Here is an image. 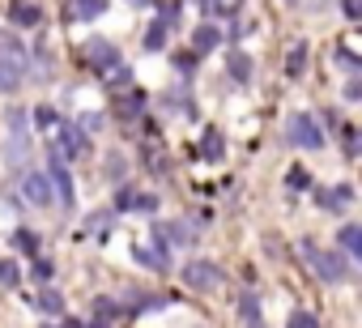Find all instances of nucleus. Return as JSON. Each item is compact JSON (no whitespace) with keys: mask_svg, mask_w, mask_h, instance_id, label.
<instances>
[{"mask_svg":"<svg viewBox=\"0 0 362 328\" xmlns=\"http://www.w3.org/2000/svg\"><path fill=\"white\" fill-rule=\"evenodd\" d=\"M303 252H307L311 273H315L324 286H341V281L349 277V260H345V252H324V247H315L311 239L303 243Z\"/></svg>","mask_w":362,"mask_h":328,"instance_id":"1","label":"nucleus"},{"mask_svg":"<svg viewBox=\"0 0 362 328\" xmlns=\"http://www.w3.org/2000/svg\"><path fill=\"white\" fill-rule=\"evenodd\" d=\"M286 141H290V149H324V128L315 124V115L294 111L286 119Z\"/></svg>","mask_w":362,"mask_h":328,"instance_id":"2","label":"nucleus"},{"mask_svg":"<svg viewBox=\"0 0 362 328\" xmlns=\"http://www.w3.org/2000/svg\"><path fill=\"white\" fill-rule=\"evenodd\" d=\"M47 175H52L56 201H60L64 209H73V201H77V188H73V175H69V162H64L60 145H52V149H47Z\"/></svg>","mask_w":362,"mask_h":328,"instance_id":"3","label":"nucleus"},{"mask_svg":"<svg viewBox=\"0 0 362 328\" xmlns=\"http://www.w3.org/2000/svg\"><path fill=\"white\" fill-rule=\"evenodd\" d=\"M179 277H184V286L197 290V294H209V290L222 286V269L214 260H188L184 269H179Z\"/></svg>","mask_w":362,"mask_h":328,"instance_id":"4","label":"nucleus"},{"mask_svg":"<svg viewBox=\"0 0 362 328\" xmlns=\"http://www.w3.org/2000/svg\"><path fill=\"white\" fill-rule=\"evenodd\" d=\"M86 64H90L94 73H115V69H124V64H119V47H115L111 39H90V43H86Z\"/></svg>","mask_w":362,"mask_h":328,"instance_id":"5","label":"nucleus"},{"mask_svg":"<svg viewBox=\"0 0 362 328\" xmlns=\"http://www.w3.org/2000/svg\"><path fill=\"white\" fill-rule=\"evenodd\" d=\"M22 192H26V201L39 205V209H52V201H56L52 175H43V171H26V175H22Z\"/></svg>","mask_w":362,"mask_h":328,"instance_id":"6","label":"nucleus"},{"mask_svg":"<svg viewBox=\"0 0 362 328\" xmlns=\"http://www.w3.org/2000/svg\"><path fill=\"white\" fill-rule=\"evenodd\" d=\"M60 153H64V162L86 158L90 153V132L81 124H60Z\"/></svg>","mask_w":362,"mask_h":328,"instance_id":"7","label":"nucleus"},{"mask_svg":"<svg viewBox=\"0 0 362 328\" xmlns=\"http://www.w3.org/2000/svg\"><path fill=\"white\" fill-rule=\"evenodd\" d=\"M132 252H136V260H141L145 269H153V273H166V269H170V256H166V239H162L158 230H153V247H145V243H141V247H132Z\"/></svg>","mask_w":362,"mask_h":328,"instance_id":"8","label":"nucleus"},{"mask_svg":"<svg viewBox=\"0 0 362 328\" xmlns=\"http://www.w3.org/2000/svg\"><path fill=\"white\" fill-rule=\"evenodd\" d=\"M22 81H26V64H22V60H9V56H0V94H13Z\"/></svg>","mask_w":362,"mask_h":328,"instance_id":"9","label":"nucleus"},{"mask_svg":"<svg viewBox=\"0 0 362 328\" xmlns=\"http://www.w3.org/2000/svg\"><path fill=\"white\" fill-rule=\"evenodd\" d=\"M214 47H222V30H218L214 22H201V26L192 30V52H197V56H209Z\"/></svg>","mask_w":362,"mask_h":328,"instance_id":"10","label":"nucleus"},{"mask_svg":"<svg viewBox=\"0 0 362 328\" xmlns=\"http://www.w3.org/2000/svg\"><path fill=\"white\" fill-rule=\"evenodd\" d=\"M337 243H341V252H345V256L362 260V222H349V226H341Z\"/></svg>","mask_w":362,"mask_h":328,"instance_id":"11","label":"nucleus"},{"mask_svg":"<svg viewBox=\"0 0 362 328\" xmlns=\"http://www.w3.org/2000/svg\"><path fill=\"white\" fill-rule=\"evenodd\" d=\"M226 73H230V81H252V56L247 52H230L226 56Z\"/></svg>","mask_w":362,"mask_h":328,"instance_id":"12","label":"nucleus"},{"mask_svg":"<svg viewBox=\"0 0 362 328\" xmlns=\"http://www.w3.org/2000/svg\"><path fill=\"white\" fill-rule=\"evenodd\" d=\"M222 153H226V136H222L218 128H205V141H201V158H205V162H222Z\"/></svg>","mask_w":362,"mask_h":328,"instance_id":"13","label":"nucleus"},{"mask_svg":"<svg viewBox=\"0 0 362 328\" xmlns=\"http://www.w3.org/2000/svg\"><path fill=\"white\" fill-rule=\"evenodd\" d=\"M9 22H13L18 30H30V26H39V22H43V13H39L35 5H18V0H13V9H9Z\"/></svg>","mask_w":362,"mask_h":328,"instance_id":"14","label":"nucleus"},{"mask_svg":"<svg viewBox=\"0 0 362 328\" xmlns=\"http://www.w3.org/2000/svg\"><path fill=\"white\" fill-rule=\"evenodd\" d=\"M9 243H13L22 256H39V247H43V239H39L35 230H26V226H18V230L9 235Z\"/></svg>","mask_w":362,"mask_h":328,"instance_id":"15","label":"nucleus"},{"mask_svg":"<svg viewBox=\"0 0 362 328\" xmlns=\"http://www.w3.org/2000/svg\"><path fill=\"white\" fill-rule=\"evenodd\" d=\"M239 315H243V324H247V328H260V298H256L252 290H243V294H239Z\"/></svg>","mask_w":362,"mask_h":328,"instance_id":"16","label":"nucleus"},{"mask_svg":"<svg viewBox=\"0 0 362 328\" xmlns=\"http://www.w3.org/2000/svg\"><path fill=\"white\" fill-rule=\"evenodd\" d=\"M286 73H290V81H298V77L307 73V43H294V47H290V56H286Z\"/></svg>","mask_w":362,"mask_h":328,"instance_id":"17","label":"nucleus"},{"mask_svg":"<svg viewBox=\"0 0 362 328\" xmlns=\"http://www.w3.org/2000/svg\"><path fill=\"white\" fill-rule=\"evenodd\" d=\"M0 56H9V60H22V64H26V43H22L18 35L5 30V35H0Z\"/></svg>","mask_w":362,"mask_h":328,"instance_id":"18","label":"nucleus"},{"mask_svg":"<svg viewBox=\"0 0 362 328\" xmlns=\"http://www.w3.org/2000/svg\"><path fill=\"white\" fill-rule=\"evenodd\" d=\"M243 9V0H205V13L209 18H235Z\"/></svg>","mask_w":362,"mask_h":328,"instance_id":"19","label":"nucleus"},{"mask_svg":"<svg viewBox=\"0 0 362 328\" xmlns=\"http://www.w3.org/2000/svg\"><path fill=\"white\" fill-rule=\"evenodd\" d=\"M349 197H354V192H349L345 184H341V188H332V192H315V201H320V209H341V205H345Z\"/></svg>","mask_w":362,"mask_h":328,"instance_id":"20","label":"nucleus"},{"mask_svg":"<svg viewBox=\"0 0 362 328\" xmlns=\"http://www.w3.org/2000/svg\"><path fill=\"white\" fill-rule=\"evenodd\" d=\"M39 307H43V311H47V315H56V320H60V315H64V294H60V290H52V286H47V290H43V294H39Z\"/></svg>","mask_w":362,"mask_h":328,"instance_id":"21","label":"nucleus"},{"mask_svg":"<svg viewBox=\"0 0 362 328\" xmlns=\"http://www.w3.org/2000/svg\"><path fill=\"white\" fill-rule=\"evenodd\" d=\"M166 26H170V22H153V26L145 30V52H162V47H166Z\"/></svg>","mask_w":362,"mask_h":328,"instance_id":"22","label":"nucleus"},{"mask_svg":"<svg viewBox=\"0 0 362 328\" xmlns=\"http://www.w3.org/2000/svg\"><path fill=\"white\" fill-rule=\"evenodd\" d=\"M103 13H107V0H77V18L81 22H94Z\"/></svg>","mask_w":362,"mask_h":328,"instance_id":"23","label":"nucleus"},{"mask_svg":"<svg viewBox=\"0 0 362 328\" xmlns=\"http://www.w3.org/2000/svg\"><path fill=\"white\" fill-rule=\"evenodd\" d=\"M30 115H35V124H39V128H60V111H56V107H47V102H43V107H35Z\"/></svg>","mask_w":362,"mask_h":328,"instance_id":"24","label":"nucleus"},{"mask_svg":"<svg viewBox=\"0 0 362 328\" xmlns=\"http://www.w3.org/2000/svg\"><path fill=\"white\" fill-rule=\"evenodd\" d=\"M26 115H30V111H22V107H9V111H5V124H9V132H18V136H22V132H26V124H30Z\"/></svg>","mask_w":362,"mask_h":328,"instance_id":"25","label":"nucleus"},{"mask_svg":"<svg viewBox=\"0 0 362 328\" xmlns=\"http://www.w3.org/2000/svg\"><path fill=\"white\" fill-rule=\"evenodd\" d=\"M286 188H290V192H307V188H311V175H307L303 167H290V175H286Z\"/></svg>","mask_w":362,"mask_h":328,"instance_id":"26","label":"nucleus"},{"mask_svg":"<svg viewBox=\"0 0 362 328\" xmlns=\"http://www.w3.org/2000/svg\"><path fill=\"white\" fill-rule=\"evenodd\" d=\"M141 107H145V98H141V94H124V98H119V115H124V119H136V111H141Z\"/></svg>","mask_w":362,"mask_h":328,"instance_id":"27","label":"nucleus"},{"mask_svg":"<svg viewBox=\"0 0 362 328\" xmlns=\"http://www.w3.org/2000/svg\"><path fill=\"white\" fill-rule=\"evenodd\" d=\"M94 315H98L103 324H111V320H119V303H111V298H98V303H94Z\"/></svg>","mask_w":362,"mask_h":328,"instance_id":"28","label":"nucleus"},{"mask_svg":"<svg viewBox=\"0 0 362 328\" xmlns=\"http://www.w3.org/2000/svg\"><path fill=\"white\" fill-rule=\"evenodd\" d=\"M345 153L362 158V128H345Z\"/></svg>","mask_w":362,"mask_h":328,"instance_id":"29","label":"nucleus"},{"mask_svg":"<svg viewBox=\"0 0 362 328\" xmlns=\"http://www.w3.org/2000/svg\"><path fill=\"white\" fill-rule=\"evenodd\" d=\"M22 281V269L13 260H0V286H18Z\"/></svg>","mask_w":362,"mask_h":328,"instance_id":"30","label":"nucleus"},{"mask_svg":"<svg viewBox=\"0 0 362 328\" xmlns=\"http://www.w3.org/2000/svg\"><path fill=\"white\" fill-rule=\"evenodd\" d=\"M286 328H320V320H315L311 311H294V315L286 320Z\"/></svg>","mask_w":362,"mask_h":328,"instance_id":"31","label":"nucleus"},{"mask_svg":"<svg viewBox=\"0 0 362 328\" xmlns=\"http://www.w3.org/2000/svg\"><path fill=\"white\" fill-rule=\"evenodd\" d=\"M111 86L128 94V90H132V69H128V64H124V69H115V73H111Z\"/></svg>","mask_w":362,"mask_h":328,"instance_id":"32","label":"nucleus"},{"mask_svg":"<svg viewBox=\"0 0 362 328\" xmlns=\"http://www.w3.org/2000/svg\"><path fill=\"white\" fill-rule=\"evenodd\" d=\"M132 205H136V188H132V184H124V188L115 192V209H132Z\"/></svg>","mask_w":362,"mask_h":328,"instance_id":"33","label":"nucleus"},{"mask_svg":"<svg viewBox=\"0 0 362 328\" xmlns=\"http://www.w3.org/2000/svg\"><path fill=\"white\" fill-rule=\"evenodd\" d=\"M35 277H39V281H52V277H56V264H52L47 256H35Z\"/></svg>","mask_w":362,"mask_h":328,"instance_id":"34","label":"nucleus"},{"mask_svg":"<svg viewBox=\"0 0 362 328\" xmlns=\"http://www.w3.org/2000/svg\"><path fill=\"white\" fill-rule=\"evenodd\" d=\"M132 209H141V213H158V197H149V192H136V205Z\"/></svg>","mask_w":362,"mask_h":328,"instance_id":"35","label":"nucleus"},{"mask_svg":"<svg viewBox=\"0 0 362 328\" xmlns=\"http://www.w3.org/2000/svg\"><path fill=\"white\" fill-rule=\"evenodd\" d=\"M341 9H345V18H349V22H362V0H345Z\"/></svg>","mask_w":362,"mask_h":328,"instance_id":"36","label":"nucleus"},{"mask_svg":"<svg viewBox=\"0 0 362 328\" xmlns=\"http://www.w3.org/2000/svg\"><path fill=\"white\" fill-rule=\"evenodd\" d=\"M345 98H349V102H362V77H354V81L345 86Z\"/></svg>","mask_w":362,"mask_h":328,"instance_id":"37","label":"nucleus"},{"mask_svg":"<svg viewBox=\"0 0 362 328\" xmlns=\"http://www.w3.org/2000/svg\"><path fill=\"white\" fill-rule=\"evenodd\" d=\"M107 171H111V180L124 175V158H111V162H107Z\"/></svg>","mask_w":362,"mask_h":328,"instance_id":"38","label":"nucleus"},{"mask_svg":"<svg viewBox=\"0 0 362 328\" xmlns=\"http://www.w3.org/2000/svg\"><path fill=\"white\" fill-rule=\"evenodd\" d=\"M47 328H69V324H47Z\"/></svg>","mask_w":362,"mask_h":328,"instance_id":"39","label":"nucleus"}]
</instances>
